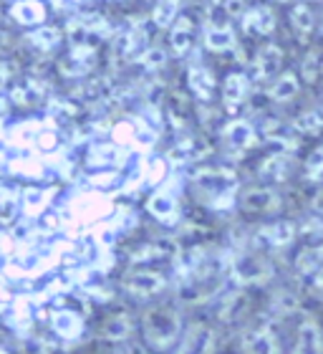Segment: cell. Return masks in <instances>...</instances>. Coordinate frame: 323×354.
<instances>
[{
	"label": "cell",
	"instance_id": "1",
	"mask_svg": "<svg viewBox=\"0 0 323 354\" xmlns=\"http://www.w3.org/2000/svg\"><path fill=\"white\" fill-rule=\"evenodd\" d=\"M187 190L199 207L222 213V210L237 207L240 175L230 165H197L190 175Z\"/></svg>",
	"mask_w": 323,
	"mask_h": 354
},
{
	"label": "cell",
	"instance_id": "2",
	"mask_svg": "<svg viewBox=\"0 0 323 354\" xmlns=\"http://www.w3.org/2000/svg\"><path fill=\"white\" fill-rule=\"evenodd\" d=\"M184 324L182 314L175 304H157L149 306L141 314V334H144V344L152 352H169L177 347V342L182 337Z\"/></svg>",
	"mask_w": 323,
	"mask_h": 354
},
{
	"label": "cell",
	"instance_id": "3",
	"mask_svg": "<svg viewBox=\"0 0 323 354\" xmlns=\"http://www.w3.org/2000/svg\"><path fill=\"white\" fill-rule=\"evenodd\" d=\"M321 38V6L316 0H293L283 8V38L295 51Z\"/></svg>",
	"mask_w": 323,
	"mask_h": 354
},
{
	"label": "cell",
	"instance_id": "4",
	"mask_svg": "<svg viewBox=\"0 0 323 354\" xmlns=\"http://www.w3.org/2000/svg\"><path fill=\"white\" fill-rule=\"evenodd\" d=\"M288 59H291V48H288L286 41H280V38L257 41L250 48V59L245 64V71L250 74L255 88H265L268 84H273L275 76L286 71Z\"/></svg>",
	"mask_w": 323,
	"mask_h": 354
},
{
	"label": "cell",
	"instance_id": "5",
	"mask_svg": "<svg viewBox=\"0 0 323 354\" xmlns=\"http://www.w3.org/2000/svg\"><path fill=\"white\" fill-rule=\"evenodd\" d=\"M237 30L242 41H268L283 30V8L265 0H253L248 8L237 15Z\"/></svg>",
	"mask_w": 323,
	"mask_h": 354
},
{
	"label": "cell",
	"instance_id": "6",
	"mask_svg": "<svg viewBox=\"0 0 323 354\" xmlns=\"http://www.w3.org/2000/svg\"><path fill=\"white\" fill-rule=\"evenodd\" d=\"M228 279L233 281V286L237 288H255V286H268L275 279V266H273L271 256H265L260 251L240 253L228 268Z\"/></svg>",
	"mask_w": 323,
	"mask_h": 354
},
{
	"label": "cell",
	"instance_id": "7",
	"mask_svg": "<svg viewBox=\"0 0 323 354\" xmlns=\"http://www.w3.org/2000/svg\"><path fill=\"white\" fill-rule=\"evenodd\" d=\"M295 238H298V223L288 221V218H275V221L260 223L250 233V248L265 253V256H278V253L293 248Z\"/></svg>",
	"mask_w": 323,
	"mask_h": 354
},
{
	"label": "cell",
	"instance_id": "8",
	"mask_svg": "<svg viewBox=\"0 0 323 354\" xmlns=\"http://www.w3.org/2000/svg\"><path fill=\"white\" fill-rule=\"evenodd\" d=\"M237 210L248 218H275L283 210V195L275 185H245L237 192Z\"/></svg>",
	"mask_w": 323,
	"mask_h": 354
},
{
	"label": "cell",
	"instance_id": "9",
	"mask_svg": "<svg viewBox=\"0 0 323 354\" xmlns=\"http://www.w3.org/2000/svg\"><path fill=\"white\" fill-rule=\"evenodd\" d=\"M121 288L126 296L147 301V299H155V296L167 291L169 279L159 268H152V266H129L121 276Z\"/></svg>",
	"mask_w": 323,
	"mask_h": 354
},
{
	"label": "cell",
	"instance_id": "10",
	"mask_svg": "<svg viewBox=\"0 0 323 354\" xmlns=\"http://www.w3.org/2000/svg\"><path fill=\"white\" fill-rule=\"evenodd\" d=\"M255 94V84L245 68H230L220 79V109L228 117H237Z\"/></svg>",
	"mask_w": 323,
	"mask_h": 354
},
{
	"label": "cell",
	"instance_id": "11",
	"mask_svg": "<svg viewBox=\"0 0 323 354\" xmlns=\"http://www.w3.org/2000/svg\"><path fill=\"white\" fill-rule=\"evenodd\" d=\"M184 86L197 104H215L220 96V79L215 61H190L184 66Z\"/></svg>",
	"mask_w": 323,
	"mask_h": 354
},
{
	"label": "cell",
	"instance_id": "12",
	"mask_svg": "<svg viewBox=\"0 0 323 354\" xmlns=\"http://www.w3.org/2000/svg\"><path fill=\"white\" fill-rule=\"evenodd\" d=\"M164 36V46H167L169 56L175 64H182L187 56L192 53L195 44L199 41V18L192 10H184Z\"/></svg>",
	"mask_w": 323,
	"mask_h": 354
},
{
	"label": "cell",
	"instance_id": "13",
	"mask_svg": "<svg viewBox=\"0 0 323 354\" xmlns=\"http://www.w3.org/2000/svg\"><path fill=\"white\" fill-rule=\"evenodd\" d=\"M301 165L295 162V155L293 152H283V149H273L268 152L265 157H260L255 165V177L257 183H265V185H288L291 180L295 177Z\"/></svg>",
	"mask_w": 323,
	"mask_h": 354
},
{
	"label": "cell",
	"instance_id": "14",
	"mask_svg": "<svg viewBox=\"0 0 323 354\" xmlns=\"http://www.w3.org/2000/svg\"><path fill=\"white\" fill-rule=\"evenodd\" d=\"M220 283H222L220 273L213 271V268L192 273L190 279L177 288V301L187 304V306H197V304L213 301V296L220 291Z\"/></svg>",
	"mask_w": 323,
	"mask_h": 354
},
{
	"label": "cell",
	"instance_id": "15",
	"mask_svg": "<svg viewBox=\"0 0 323 354\" xmlns=\"http://www.w3.org/2000/svg\"><path fill=\"white\" fill-rule=\"evenodd\" d=\"M257 132H260V140L273 145L275 149H283V152L298 155L303 147V137L293 129L291 119H280V117H273V114H265L260 127H257Z\"/></svg>",
	"mask_w": 323,
	"mask_h": 354
},
{
	"label": "cell",
	"instance_id": "16",
	"mask_svg": "<svg viewBox=\"0 0 323 354\" xmlns=\"http://www.w3.org/2000/svg\"><path fill=\"white\" fill-rule=\"evenodd\" d=\"M220 142L225 145L228 152L233 155H248L260 145V132L257 127H253L248 119L240 117H230L225 124L220 127Z\"/></svg>",
	"mask_w": 323,
	"mask_h": 354
},
{
	"label": "cell",
	"instance_id": "17",
	"mask_svg": "<svg viewBox=\"0 0 323 354\" xmlns=\"http://www.w3.org/2000/svg\"><path fill=\"white\" fill-rule=\"evenodd\" d=\"M263 91H265V96H268V104H271V109H273V106H291L293 102H298L301 94L306 91V86H303L298 71H295L293 66H288L286 71L275 76L273 84H268Z\"/></svg>",
	"mask_w": 323,
	"mask_h": 354
},
{
	"label": "cell",
	"instance_id": "18",
	"mask_svg": "<svg viewBox=\"0 0 323 354\" xmlns=\"http://www.w3.org/2000/svg\"><path fill=\"white\" fill-rule=\"evenodd\" d=\"M215 344H217L215 326L207 324V322H192L190 326H184L182 337L175 347V354H213Z\"/></svg>",
	"mask_w": 323,
	"mask_h": 354
},
{
	"label": "cell",
	"instance_id": "19",
	"mask_svg": "<svg viewBox=\"0 0 323 354\" xmlns=\"http://www.w3.org/2000/svg\"><path fill=\"white\" fill-rule=\"evenodd\" d=\"M293 268H295V273H301L303 279H313L316 273L323 271V236L309 238V241L295 251Z\"/></svg>",
	"mask_w": 323,
	"mask_h": 354
},
{
	"label": "cell",
	"instance_id": "20",
	"mask_svg": "<svg viewBox=\"0 0 323 354\" xmlns=\"http://www.w3.org/2000/svg\"><path fill=\"white\" fill-rule=\"evenodd\" d=\"M242 352L245 354H283L280 337L268 324L255 326L242 337Z\"/></svg>",
	"mask_w": 323,
	"mask_h": 354
},
{
	"label": "cell",
	"instance_id": "21",
	"mask_svg": "<svg viewBox=\"0 0 323 354\" xmlns=\"http://www.w3.org/2000/svg\"><path fill=\"white\" fill-rule=\"evenodd\" d=\"M291 354H323V329L313 317H306L298 324Z\"/></svg>",
	"mask_w": 323,
	"mask_h": 354
},
{
	"label": "cell",
	"instance_id": "22",
	"mask_svg": "<svg viewBox=\"0 0 323 354\" xmlns=\"http://www.w3.org/2000/svg\"><path fill=\"white\" fill-rule=\"evenodd\" d=\"M175 256H177L175 243L152 241V243H139L129 253V266H159L164 261H172Z\"/></svg>",
	"mask_w": 323,
	"mask_h": 354
},
{
	"label": "cell",
	"instance_id": "23",
	"mask_svg": "<svg viewBox=\"0 0 323 354\" xmlns=\"http://www.w3.org/2000/svg\"><path fill=\"white\" fill-rule=\"evenodd\" d=\"M184 0H155L149 6V21L155 26V30L159 33H167L172 28V23L184 13Z\"/></svg>",
	"mask_w": 323,
	"mask_h": 354
},
{
	"label": "cell",
	"instance_id": "24",
	"mask_svg": "<svg viewBox=\"0 0 323 354\" xmlns=\"http://www.w3.org/2000/svg\"><path fill=\"white\" fill-rule=\"evenodd\" d=\"M291 124L303 140H318V137H323V111L316 109V106L295 111L291 117Z\"/></svg>",
	"mask_w": 323,
	"mask_h": 354
},
{
	"label": "cell",
	"instance_id": "25",
	"mask_svg": "<svg viewBox=\"0 0 323 354\" xmlns=\"http://www.w3.org/2000/svg\"><path fill=\"white\" fill-rule=\"evenodd\" d=\"M8 18H13L15 26H41L46 18V8L38 0H18L13 6H8Z\"/></svg>",
	"mask_w": 323,
	"mask_h": 354
},
{
	"label": "cell",
	"instance_id": "26",
	"mask_svg": "<svg viewBox=\"0 0 323 354\" xmlns=\"http://www.w3.org/2000/svg\"><path fill=\"white\" fill-rule=\"evenodd\" d=\"M250 296H248V288H235V291H230L222 304L217 306V317L220 322H240L245 314L250 311Z\"/></svg>",
	"mask_w": 323,
	"mask_h": 354
},
{
	"label": "cell",
	"instance_id": "27",
	"mask_svg": "<svg viewBox=\"0 0 323 354\" xmlns=\"http://www.w3.org/2000/svg\"><path fill=\"white\" fill-rule=\"evenodd\" d=\"M134 332V322L129 314H124V311H119V314H111L106 322H104L101 326V337L106 342H126L129 337H132Z\"/></svg>",
	"mask_w": 323,
	"mask_h": 354
},
{
	"label": "cell",
	"instance_id": "28",
	"mask_svg": "<svg viewBox=\"0 0 323 354\" xmlns=\"http://www.w3.org/2000/svg\"><path fill=\"white\" fill-rule=\"evenodd\" d=\"M53 332L63 337V339H76L81 332H84V322L76 311H56L51 319Z\"/></svg>",
	"mask_w": 323,
	"mask_h": 354
},
{
	"label": "cell",
	"instance_id": "29",
	"mask_svg": "<svg viewBox=\"0 0 323 354\" xmlns=\"http://www.w3.org/2000/svg\"><path fill=\"white\" fill-rule=\"evenodd\" d=\"M301 177L309 185H318V187L323 185V142L311 149L301 162Z\"/></svg>",
	"mask_w": 323,
	"mask_h": 354
},
{
	"label": "cell",
	"instance_id": "30",
	"mask_svg": "<svg viewBox=\"0 0 323 354\" xmlns=\"http://www.w3.org/2000/svg\"><path fill=\"white\" fill-rule=\"evenodd\" d=\"M147 210H149V215L159 223H175L177 218H179V210H177L175 200L164 198V195H155V198H149Z\"/></svg>",
	"mask_w": 323,
	"mask_h": 354
},
{
	"label": "cell",
	"instance_id": "31",
	"mask_svg": "<svg viewBox=\"0 0 323 354\" xmlns=\"http://www.w3.org/2000/svg\"><path fill=\"white\" fill-rule=\"evenodd\" d=\"M114 354H147V349L141 347L139 342H129V339H126V342H121V344H119Z\"/></svg>",
	"mask_w": 323,
	"mask_h": 354
},
{
	"label": "cell",
	"instance_id": "32",
	"mask_svg": "<svg viewBox=\"0 0 323 354\" xmlns=\"http://www.w3.org/2000/svg\"><path fill=\"white\" fill-rule=\"evenodd\" d=\"M311 210H313V213L323 221V185L313 192V198H311Z\"/></svg>",
	"mask_w": 323,
	"mask_h": 354
},
{
	"label": "cell",
	"instance_id": "33",
	"mask_svg": "<svg viewBox=\"0 0 323 354\" xmlns=\"http://www.w3.org/2000/svg\"><path fill=\"white\" fill-rule=\"evenodd\" d=\"M265 3H275V6H280V8H286L288 3H293V0H265Z\"/></svg>",
	"mask_w": 323,
	"mask_h": 354
}]
</instances>
